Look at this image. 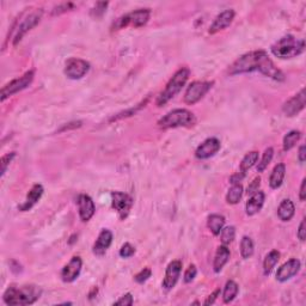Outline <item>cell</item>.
I'll return each instance as SVG.
<instances>
[{
  "label": "cell",
  "mask_w": 306,
  "mask_h": 306,
  "mask_svg": "<svg viewBox=\"0 0 306 306\" xmlns=\"http://www.w3.org/2000/svg\"><path fill=\"white\" fill-rule=\"evenodd\" d=\"M42 13H43V12H42L41 8H38V10L30 12L28 16H26L25 18H23L22 22H20L19 26H18V29L16 31V36H14V40H13L14 45L22 40V37L26 34V32L30 31V30L34 28V26H36L38 23H40V20L42 18Z\"/></svg>",
  "instance_id": "8fae6325"
},
{
  "label": "cell",
  "mask_w": 306,
  "mask_h": 306,
  "mask_svg": "<svg viewBox=\"0 0 306 306\" xmlns=\"http://www.w3.org/2000/svg\"><path fill=\"white\" fill-rule=\"evenodd\" d=\"M220 292H221L220 289H218V290L214 291V292L212 293V295H211L210 297H208V298H207V301L205 302V305H212V304H213V303L217 301V298H218V297L220 296Z\"/></svg>",
  "instance_id": "b9f144b4"
},
{
  "label": "cell",
  "mask_w": 306,
  "mask_h": 306,
  "mask_svg": "<svg viewBox=\"0 0 306 306\" xmlns=\"http://www.w3.org/2000/svg\"><path fill=\"white\" fill-rule=\"evenodd\" d=\"M69 7H73V5L72 4H63L62 6H59V7L55 8V11H54V14H59L60 12H66L68 11Z\"/></svg>",
  "instance_id": "f6af8a7d"
},
{
  "label": "cell",
  "mask_w": 306,
  "mask_h": 306,
  "mask_svg": "<svg viewBox=\"0 0 306 306\" xmlns=\"http://www.w3.org/2000/svg\"><path fill=\"white\" fill-rule=\"evenodd\" d=\"M14 157H16V152L7 153L1 157V160H0V164H1V176L5 175L6 170H7V166L10 165V163L13 160Z\"/></svg>",
  "instance_id": "e575fe53"
},
{
  "label": "cell",
  "mask_w": 306,
  "mask_h": 306,
  "mask_svg": "<svg viewBox=\"0 0 306 306\" xmlns=\"http://www.w3.org/2000/svg\"><path fill=\"white\" fill-rule=\"evenodd\" d=\"M285 175H286V165L284 163H280V164L274 166L271 177H269V186H271L272 189H278V188L281 187Z\"/></svg>",
  "instance_id": "7402d4cb"
},
{
  "label": "cell",
  "mask_w": 306,
  "mask_h": 306,
  "mask_svg": "<svg viewBox=\"0 0 306 306\" xmlns=\"http://www.w3.org/2000/svg\"><path fill=\"white\" fill-rule=\"evenodd\" d=\"M305 156H306V148L304 145H302L301 148H299V153H298V159L301 163L305 162Z\"/></svg>",
  "instance_id": "bcb514c9"
},
{
  "label": "cell",
  "mask_w": 306,
  "mask_h": 306,
  "mask_svg": "<svg viewBox=\"0 0 306 306\" xmlns=\"http://www.w3.org/2000/svg\"><path fill=\"white\" fill-rule=\"evenodd\" d=\"M42 195H43V187H42L41 184H35V186L30 189L28 195H26V200L24 201V204L19 206V210L22 212L31 210V208L37 204L38 200L42 198Z\"/></svg>",
  "instance_id": "44dd1931"
},
{
  "label": "cell",
  "mask_w": 306,
  "mask_h": 306,
  "mask_svg": "<svg viewBox=\"0 0 306 306\" xmlns=\"http://www.w3.org/2000/svg\"><path fill=\"white\" fill-rule=\"evenodd\" d=\"M295 213H296L295 204H293L290 199L284 200L278 208V216L280 218V220L283 221H290L293 217H295Z\"/></svg>",
  "instance_id": "cb8c5ba5"
},
{
  "label": "cell",
  "mask_w": 306,
  "mask_h": 306,
  "mask_svg": "<svg viewBox=\"0 0 306 306\" xmlns=\"http://www.w3.org/2000/svg\"><path fill=\"white\" fill-rule=\"evenodd\" d=\"M182 272V262L176 260V261H172L169 263L168 268H166L165 272V278L163 280V287L165 290H171L174 289L177 284L178 279H180Z\"/></svg>",
  "instance_id": "2e32d148"
},
{
  "label": "cell",
  "mask_w": 306,
  "mask_h": 306,
  "mask_svg": "<svg viewBox=\"0 0 306 306\" xmlns=\"http://www.w3.org/2000/svg\"><path fill=\"white\" fill-rule=\"evenodd\" d=\"M260 182H261V178H260V177H256L255 180L251 182L250 186L248 187V195H253L254 193H256L257 190H259Z\"/></svg>",
  "instance_id": "ab89813d"
},
{
  "label": "cell",
  "mask_w": 306,
  "mask_h": 306,
  "mask_svg": "<svg viewBox=\"0 0 306 306\" xmlns=\"http://www.w3.org/2000/svg\"><path fill=\"white\" fill-rule=\"evenodd\" d=\"M273 156H274V150H273L272 147H268L265 151V153H263L261 160L259 162V164H257V171L259 172H263L266 170L267 168H268L269 163L272 162Z\"/></svg>",
  "instance_id": "1f68e13d"
},
{
  "label": "cell",
  "mask_w": 306,
  "mask_h": 306,
  "mask_svg": "<svg viewBox=\"0 0 306 306\" xmlns=\"http://www.w3.org/2000/svg\"><path fill=\"white\" fill-rule=\"evenodd\" d=\"M194 122H195V116L192 111L187 109H175L158 121V126L163 129H169L187 127L193 125Z\"/></svg>",
  "instance_id": "5b68a950"
},
{
  "label": "cell",
  "mask_w": 306,
  "mask_h": 306,
  "mask_svg": "<svg viewBox=\"0 0 306 306\" xmlns=\"http://www.w3.org/2000/svg\"><path fill=\"white\" fill-rule=\"evenodd\" d=\"M254 254V242L248 236H244L241 241V255L243 259H249Z\"/></svg>",
  "instance_id": "4dcf8cb0"
},
{
  "label": "cell",
  "mask_w": 306,
  "mask_h": 306,
  "mask_svg": "<svg viewBox=\"0 0 306 306\" xmlns=\"http://www.w3.org/2000/svg\"><path fill=\"white\" fill-rule=\"evenodd\" d=\"M151 275H152V272H151L150 268H144L140 273H138V274L134 277V280L138 284H144L145 281H147L148 279L151 278Z\"/></svg>",
  "instance_id": "8d00e7d4"
},
{
  "label": "cell",
  "mask_w": 306,
  "mask_h": 306,
  "mask_svg": "<svg viewBox=\"0 0 306 306\" xmlns=\"http://www.w3.org/2000/svg\"><path fill=\"white\" fill-rule=\"evenodd\" d=\"M230 255H231V254H230V250H229V248H227V245L223 244L218 248V250L216 253V257H214V262H213L214 272L216 273L221 272V269L224 268V266L229 262Z\"/></svg>",
  "instance_id": "603a6c76"
},
{
  "label": "cell",
  "mask_w": 306,
  "mask_h": 306,
  "mask_svg": "<svg viewBox=\"0 0 306 306\" xmlns=\"http://www.w3.org/2000/svg\"><path fill=\"white\" fill-rule=\"evenodd\" d=\"M32 80H34V71H28L26 73H24L22 77L13 79L8 84H6L1 89V101H5L7 97L26 89V87L32 83Z\"/></svg>",
  "instance_id": "52a82bcc"
},
{
  "label": "cell",
  "mask_w": 306,
  "mask_h": 306,
  "mask_svg": "<svg viewBox=\"0 0 306 306\" xmlns=\"http://www.w3.org/2000/svg\"><path fill=\"white\" fill-rule=\"evenodd\" d=\"M81 267H83V261H81L80 257H72L71 261L63 267L61 271V279L63 283H73L75 279L79 277Z\"/></svg>",
  "instance_id": "5bb4252c"
},
{
  "label": "cell",
  "mask_w": 306,
  "mask_h": 306,
  "mask_svg": "<svg viewBox=\"0 0 306 306\" xmlns=\"http://www.w3.org/2000/svg\"><path fill=\"white\" fill-rule=\"evenodd\" d=\"M111 242H113V233H111V231H109L107 229L102 230L95 244H93V254L96 256H103L111 245Z\"/></svg>",
  "instance_id": "d6986e66"
},
{
  "label": "cell",
  "mask_w": 306,
  "mask_h": 306,
  "mask_svg": "<svg viewBox=\"0 0 306 306\" xmlns=\"http://www.w3.org/2000/svg\"><path fill=\"white\" fill-rule=\"evenodd\" d=\"M236 236V229L233 226H227L225 229L221 230L220 232V238H221V243L224 245H229L230 243H232L233 239H235Z\"/></svg>",
  "instance_id": "d6a6232c"
},
{
  "label": "cell",
  "mask_w": 306,
  "mask_h": 306,
  "mask_svg": "<svg viewBox=\"0 0 306 306\" xmlns=\"http://www.w3.org/2000/svg\"><path fill=\"white\" fill-rule=\"evenodd\" d=\"M265 199L266 195L265 193L261 190H257L256 193H254L250 196V199L248 200L247 205H245V211H247L248 216H255L256 213H259L262 210L263 205H265Z\"/></svg>",
  "instance_id": "ffe728a7"
},
{
  "label": "cell",
  "mask_w": 306,
  "mask_h": 306,
  "mask_svg": "<svg viewBox=\"0 0 306 306\" xmlns=\"http://www.w3.org/2000/svg\"><path fill=\"white\" fill-rule=\"evenodd\" d=\"M305 41L303 38H297L292 35L284 36L283 38L272 45V53L279 59H292L304 51Z\"/></svg>",
  "instance_id": "3957f363"
},
{
  "label": "cell",
  "mask_w": 306,
  "mask_h": 306,
  "mask_svg": "<svg viewBox=\"0 0 306 306\" xmlns=\"http://www.w3.org/2000/svg\"><path fill=\"white\" fill-rule=\"evenodd\" d=\"M242 196H243V187L242 184H232L229 189V193L226 195V201L230 205H236L241 201Z\"/></svg>",
  "instance_id": "83f0119b"
},
{
  "label": "cell",
  "mask_w": 306,
  "mask_h": 306,
  "mask_svg": "<svg viewBox=\"0 0 306 306\" xmlns=\"http://www.w3.org/2000/svg\"><path fill=\"white\" fill-rule=\"evenodd\" d=\"M78 208H79V217L83 221H89L96 212L93 200L86 194H81L78 198Z\"/></svg>",
  "instance_id": "ac0fdd59"
},
{
  "label": "cell",
  "mask_w": 306,
  "mask_h": 306,
  "mask_svg": "<svg viewBox=\"0 0 306 306\" xmlns=\"http://www.w3.org/2000/svg\"><path fill=\"white\" fill-rule=\"evenodd\" d=\"M257 160H259V152H257V151H253V152L247 153L244 158L242 159L239 171L243 172V174H247V171L250 170V169L256 164Z\"/></svg>",
  "instance_id": "f1b7e54d"
},
{
  "label": "cell",
  "mask_w": 306,
  "mask_h": 306,
  "mask_svg": "<svg viewBox=\"0 0 306 306\" xmlns=\"http://www.w3.org/2000/svg\"><path fill=\"white\" fill-rule=\"evenodd\" d=\"M302 133L299 131H291L284 138V151H290L301 140Z\"/></svg>",
  "instance_id": "f546056e"
},
{
  "label": "cell",
  "mask_w": 306,
  "mask_h": 306,
  "mask_svg": "<svg viewBox=\"0 0 306 306\" xmlns=\"http://www.w3.org/2000/svg\"><path fill=\"white\" fill-rule=\"evenodd\" d=\"M301 261L297 259H291L290 261L285 262L277 272V280L280 283H285V281L292 279L295 275L298 274L301 271Z\"/></svg>",
  "instance_id": "9a60e30c"
},
{
  "label": "cell",
  "mask_w": 306,
  "mask_h": 306,
  "mask_svg": "<svg viewBox=\"0 0 306 306\" xmlns=\"http://www.w3.org/2000/svg\"><path fill=\"white\" fill-rule=\"evenodd\" d=\"M305 187H306V180L302 181V186H301V192H299V199H301V201H305L306 199V192H305Z\"/></svg>",
  "instance_id": "ee69618b"
},
{
  "label": "cell",
  "mask_w": 306,
  "mask_h": 306,
  "mask_svg": "<svg viewBox=\"0 0 306 306\" xmlns=\"http://www.w3.org/2000/svg\"><path fill=\"white\" fill-rule=\"evenodd\" d=\"M221 145L217 138H208L196 148L195 156L199 159H208L219 152Z\"/></svg>",
  "instance_id": "4fadbf2b"
},
{
  "label": "cell",
  "mask_w": 306,
  "mask_h": 306,
  "mask_svg": "<svg viewBox=\"0 0 306 306\" xmlns=\"http://www.w3.org/2000/svg\"><path fill=\"white\" fill-rule=\"evenodd\" d=\"M190 75L189 68L187 67H182L178 69L177 72L174 74V77L169 80V83L166 84L165 89L160 92V95L157 98V105L158 107H162L170 101L171 98L177 95L178 92L182 90V87L186 85L188 78Z\"/></svg>",
  "instance_id": "277c9868"
},
{
  "label": "cell",
  "mask_w": 306,
  "mask_h": 306,
  "mask_svg": "<svg viewBox=\"0 0 306 306\" xmlns=\"http://www.w3.org/2000/svg\"><path fill=\"white\" fill-rule=\"evenodd\" d=\"M111 205H113L114 210L117 211L121 219L125 220L132 210L133 199L128 194L113 192L111 193Z\"/></svg>",
  "instance_id": "30bf717a"
},
{
  "label": "cell",
  "mask_w": 306,
  "mask_h": 306,
  "mask_svg": "<svg viewBox=\"0 0 306 306\" xmlns=\"http://www.w3.org/2000/svg\"><path fill=\"white\" fill-rule=\"evenodd\" d=\"M238 291H239V287H238V285L235 283V281L233 280L227 281L225 285V289H224V292H223L224 303H225V304L231 303L233 299L237 297Z\"/></svg>",
  "instance_id": "4316f807"
},
{
  "label": "cell",
  "mask_w": 306,
  "mask_h": 306,
  "mask_svg": "<svg viewBox=\"0 0 306 306\" xmlns=\"http://www.w3.org/2000/svg\"><path fill=\"white\" fill-rule=\"evenodd\" d=\"M250 72H260L277 81H284L285 74L279 69L265 50H255L244 54L230 66L229 74L236 75Z\"/></svg>",
  "instance_id": "6da1fadb"
},
{
  "label": "cell",
  "mask_w": 306,
  "mask_h": 306,
  "mask_svg": "<svg viewBox=\"0 0 306 306\" xmlns=\"http://www.w3.org/2000/svg\"><path fill=\"white\" fill-rule=\"evenodd\" d=\"M213 81H193L186 91L184 95V102L187 104H195L200 99L204 98V96L212 89Z\"/></svg>",
  "instance_id": "ba28073f"
},
{
  "label": "cell",
  "mask_w": 306,
  "mask_h": 306,
  "mask_svg": "<svg viewBox=\"0 0 306 306\" xmlns=\"http://www.w3.org/2000/svg\"><path fill=\"white\" fill-rule=\"evenodd\" d=\"M135 254V248L132 244L126 243L122 245V248L120 249V256L123 259H129Z\"/></svg>",
  "instance_id": "d590c367"
},
{
  "label": "cell",
  "mask_w": 306,
  "mask_h": 306,
  "mask_svg": "<svg viewBox=\"0 0 306 306\" xmlns=\"http://www.w3.org/2000/svg\"><path fill=\"white\" fill-rule=\"evenodd\" d=\"M245 177V174H243V172H238V174L233 175L231 177V180H230V182H231V184H237L241 182L243 178Z\"/></svg>",
  "instance_id": "7bdbcfd3"
},
{
  "label": "cell",
  "mask_w": 306,
  "mask_h": 306,
  "mask_svg": "<svg viewBox=\"0 0 306 306\" xmlns=\"http://www.w3.org/2000/svg\"><path fill=\"white\" fill-rule=\"evenodd\" d=\"M224 225H225V218L220 216V214H212V216L208 217L207 226L214 236L220 235L221 230L224 229Z\"/></svg>",
  "instance_id": "d4e9b609"
},
{
  "label": "cell",
  "mask_w": 306,
  "mask_h": 306,
  "mask_svg": "<svg viewBox=\"0 0 306 306\" xmlns=\"http://www.w3.org/2000/svg\"><path fill=\"white\" fill-rule=\"evenodd\" d=\"M133 296L131 293H127L123 297H121L117 302H115L114 305H121V306H131L133 305Z\"/></svg>",
  "instance_id": "f35d334b"
},
{
  "label": "cell",
  "mask_w": 306,
  "mask_h": 306,
  "mask_svg": "<svg viewBox=\"0 0 306 306\" xmlns=\"http://www.w3.org/2000/svg\"><path fill=\"white\" fill-rule=\"evenodd\" d=\"M196 274H198V269H196V267L192 265L189 266V268L187 269L186 273H184V283H192V281L195 279Z\"/></svg>",
  "instance_id": "74e56055"
},
{
  "label": "cell",
  "mask_w": 306,
  "mask_h": 306,
  "mask_svg": "<svg viewBox=\"0 0 306 306\" xmlns=\"http://www.w3.org/2000/svg\"><path fill=\"white\" fill-rule=\"evenodd\" d=\"M90 69L89 62H86L83 59H77V57H71L67 60L65 65V74L69 79H81Z\"/></svg>",
  "instance_id": "9c48e42d"
},
{
  "label": "cell",
  "mask_w": 306,
  "mask_h": 306,
  "mask_svg": "<svg viewBox=\"0 0 306 306\" xmlns=\"http://www.w3.org/2000/svg\"><path fill=\"white\" fill-rule=\"evenodd\" d=\"M297 236H298V238L301 239L302 242H305L306 238V230H305V219L302 220L301 226H299L298 232H297Z\"/></svg>",
  "instance_id": "60d3db41"
},
{
  "label": "cell",
  "mask_w": 306,
  "mask_h": 306,
  "mask_svg": "<svg viewBox=\"0 0 306 306\" xmlns=\"http://www.w3.org/2000/svg\"><path fill=\"white\" fill-rule=\"evenodd\" d=\"M280 260V253L278 250H272L268 255L266 256L265 261H263V272L265 275H269L273 269L275 268L277 263Z\"/></svg>",
  "instance_id": "484cf974"
},
{
  "label": "cell",
  "mask_w": 306,
  "mask_h": 306,
  "mask_svg": "<svg viewBox=\"0 0 306 306\" xmlns=\"http://www.w3.org/2000/svg\"><path fill=\"white\" fill-rule=\"evenodd\" d=\"M305 103H306V98H305V90L303 89L301 90V92L297 93L295 97H292V98L289 99L286 103L284 104L283 107V111L284 114L286 115V116H296L297 114H299L303 109L305 108Z\"/></svg>",
  "instance_id": "7c38bea8"
},
{
  "label": "cell",
  "mask_w": 306,
  "mask_h": 306,
  "mask_svg": "<svg viewBox=\"0 0 306 306\" xmlns=\"http://www.w3.org/2000/svg\"><path fill=\"white\" fill-rule=\"evenodd\" d=\"M107 7H108V2H97L95 7L91 10V16L95 18L102 17L103 14L105 13V11H107Z\"/></svg>",
  "instance_id": "836d02e7"
},
{
  "label": "cell",
  "mask_w": 306,
  "mask_h": 306,
  "mask_svg": "<svg viewBox=\"0 0 306 306\" xmlns=\"http://www.w3.org/2000/svg\"><path fill=\"white\" fill-rule=\"evenodd\" d=\"M151 17L150 8H139V10L133 11L131 13H127L125 16L120 17L114 24V30H120L126 28V26L132 25L134 28H140L144 26L148 22Z\"/></svg>",
  "instance_id": "8992f818"
},
{
  "label": "cell",
  "mask_w": 306,
  "mask_h": 306,
  "mask_svg": "<svg viewBox=\"0 0 306 306\" xmlns=\"http://www.w3.org/2000/svg\"><path fill=\"white\" fill-rule=\"evenodd\" d=\"M41 295L42 290L34 285L22 286L19 289L10 286L5 291L2 299H4L5 304L7 305H30L34 304Z\"/></svg>",
  "instance_id": "7a4b0ae2"
},
{
  "label": "cell",
  "mask_w": 306,
  "mask_h": 306,
  "mask_svg": "<svg viewBox=\"0 0 306 306\" xmlns=\"http://www.w3.org/2000/svg\"><path fill=\"white\" fill-rule=\"evenodd\" d=\"M235 14L236 13L233 10H225L221 12L220 14H218L216 17L214 22L212 23L208 32H210L211 35H214L217 34V32L221 31V30L226 29L227 26L232 23V20L235 19Z\"/></svg>",
  "instance_id": "e0dca14e"
}]
</instances>
